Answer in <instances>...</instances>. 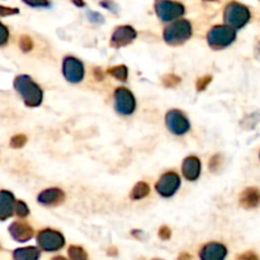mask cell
<instances>
[{
  "mask_svg": "<svg viewBox=\"0 0 260 260\" xmlns=\"http://www.w3.org/2000/svg\"><path fill=\"white\" fill-rule=\"evenodd\" d=\"M223 19L226 25L234 29H240L250 20V10L240 3H229L223 10Z\"/></svg>",
  "mask_w": 260,
  "mask_h": 260,
  "instance_id": "3",
  "label": "cell"
},
{
  "mask_svg": "<svg viewBox=\"0 0 260 260\" xmlns=\"http://www.w3.org/2000/svg\"><path fill=\"white\" fill-rule=\"evenodd\" d=\"M236 40V30L229 25H215L207 35L208 45L215 50L230 46Z\"/></svg>",
  "mask_w": 260,
  "mask_h": 260,
  "instance_id": "4",
  "label": "cell"
},
{
  "mask_svg": "<svg viewBox=\"0 0 260 260\" xmlns=\"http://www.w3.org/2000/svg\"><path fill=\"white\" fill-rule=\"evenodd\" d=\"M159 238L161 239V240H169V239L172 238V230H170V228H168V226H161V228L159 229Z\"/></svg>",
  "mask_w": 260,
  "mask_h": 260,
  "instance_id": "28",
  "label": "cell"
},
{
  "mask_svg": "<svg viewBox=\"0 0 260 260\" xmlns=\"http://www.w3.org/2000/svg\"><path fill=\"white\" fill-rule=\"evenodd\" d=\"M150 193V187L147 183L145 182H139L134 187V189L131 190V196L129 197L132 200H142V198L147 197Z\"/></svg>",
  "mask_w": 260,
  "mask_h": 260,
  "instance_id": "19",
  "label": "cell"
},
{
  "mask_svg": "<svg viewBox=\"0 0 260 260\" xmlns=\"http://www.w3.org/2000/svg\"><path fill=\"white\" fill-rule=\"evenodd\" d=\"M14 88L22 96L23 102L28 107H38L42 103L43 91L28 75H19L14 79Z\"/></svg>",
  "mask_w": 260,
  "mask_h": 260,
  "instance_id": "1",
  "label": "cell"
},
{
  "mask_svg": "<svg viewBox=\"0 0 260 260\" xmlns=\"http://www.w3.org/2000/svg\"><path fill=\"white\" fill-rule=\"evenodd\" d=\"M9 234L15 241L18 243H25L29 241L33 238V229L28 225L27 222H22V221H14L12 225L9 226Z\"/></svg>",
  "mask_w": 260,
  "mask_h": 260,
  "instance_id": "13",
  "label": "cell"
},
{
  "mask_svg": "<svg viewBox=\"0 0 260 260\" xmlns=\"http://www.w3.org/2000/svg\"><path fill=\"white\" fill-rule=\"evenodd\" d=\"M228 249L220 243H210L200 250L201 260H225Z\"/></svg>",
  "mask_w": 260,
  "mask_h": 260,
  "instance_id": "12",
  "label": "cell"
},
{
  "mask_svg": "<svg viewBox=\"0 0 260 260\" xmlns=\"http://www.w3.org/2000/svg\"><path fill=\"white\" fill-rule=\"evenodd\" d=\"M86 15H88L89 19H90L91 22H94V23H103L104 22L103 15H101V14H99V13L88 12V13H86Z\"/></svg>",
  "mask_w": 260,
  "mask_h": 260,
  "instance_id": "29",
  "label": "cell"
},
{
  "mask_svg": "<svg viewBox=\"0 0 260 260\" xmlns=\"http://www.w3.org/2000/svg\"><path fill=\"white\" fill-rule=\"evenodd\" d=\"M37 244L45 251H57L65 245V238L58 231L45 229L38 233Z\"/></svg>",
  "mask_w": 260,
  "mask_h": 260,
  "instance_id": "5",
  "label": "cell"
},
{
  "mask_svg": "<svg viewBox=\"0 0 260 260\" xmlns=\"http://www.w3.org/2000/svg\"><path fill=\"white\" fill-rule=\"evenodd\" d=\"M156 192L159 193L162 197H172L177 193V190L180 188V178L177 173L174 172H168L164 175L160 177L157 180L156 185Z\"/></svg>",
  "mask_w": 260,
  "mask_h": 260,
  "instance_id": "8",
  "label": "cell"
},
{
  "mask_svg": "<svg viewBox=\"0 0 260 260\" xmlns=\"http://www.w3.org/2000/svg\"><path fill=\"white\" fill-rule=\"evenodd\" d=\"M154 260H161V259H154Z\"/></svg>",
  "mask_w": 260,
  "mask_h": 260,
  "instance_id": "38",
  "label": "cell"
},
{
  "mask_svg": "<svg viewBox=\"0 0 260 260\" xmlns=\"http://www.w3.org/2000/svg\"><path fill=\"white\" fill-rule=\"evenodd\" d=\"M25 142H27V136L25 135H15V136L10 139V146L13 149H20V147L24 146Z\"/></svg>",
  "mask_w": 260,
  "mask_h": 260,
  "instance_id": "24",
  "label": "cell"
},
{
  "mask_svg": "<svg viewBox=\"0 0 260 260\" xmlns=\"http://www.w3.org/2000/svg\"><path fill=\"white\" fill-rule=\"evenodd\" d=\"M62 74L66 80L70 81V83H80L84 79V74H85L83 62L78 58L68 56V57L63 58Z\"/></svg>",
  "mask_w": 260,
  "mask_h": 260,
  "instance_id": "9",
  "label": "cell"
},
{
  "mask_svg": "<svg viewBox=\"0 0 260 260\" xmlns=\"http://www.w3.org/2000/svg\"><path fill=\"white\" fill-rule=\"evenodd\" d=\"M52 260H68V259L62 258V256H55V258H53Z\"/></svg>",
  "mask_w": 260,
  "mask_h": 260,
  "instance_id": "36",
  "label": "cell"
},
{
  "mask_svg": "<svg viewBox=\"0 0 260 260\" xmlns=\"http://www.w3.org/2000/svg\"><path fill=\"white\" fill-rule=\"evenodd\" d=\"M94 76H95V79L98 81H102L104 79V74L102 73V70L99 68L94 69Z\"/></svg>",
  "mask_w": 260,
  "mask_h": 260,
  "instance_id": "33",
  "label": "cell"
},
{
  "mask_svg": "<svg viewBox=\"0 0 260 260\" xmlns=\"http://www.w3.org/2000/svg\"><path fill=\"white\" fill-rule=\"evenodd\" d=\"M19 10L17 8H5L3 5H0V15L2 17H5V15H9V14H18Z\"/></svg>",
  "mask_w": 260,
  "mask_h": 260,
  "instance_id": "30",
  "label": "cell"
},
{
  "mask_svg": "<svg viewBox=\"0 0 260 260\" xmlns=\"http://www.w3.org/2000/svg\"><path fill=\"white\" fill-rule=\"evenodd\" d=\"M241 207L246 210L258 207L260 205V190L256 187H249L240 194Z\"/></svg>",
  "mask_w": 260,
  "mask_h": 260,
  "instance_id": "17",
  "label": "cell"
},
{
  "mask_svg": "<svg viewBox=\"0 0 260 260\" xmlns=\"http://www.w3.org/2000/svg\"><path fill=\"white\" fill-rule=\"evenodd\" d=\"M165 123L169 131L174 135H184L190 128V123L187 117L178 109H172L168 112L165 117Z\"/></svg>",
  "mask_w": 260,
  "mask_h": 260,
  "instance_id": "10",
  "label": "cell"
},
{
  "mask_svg": "<svg viewBox=\"0 0 260 260\" xmlns=\"http://www.w3.org/2000/svg\"><path fill=\"white\" fill-rule=\"evenodd\" d=\"M236 260H259V258L255 253L248 251V253H244V254H241V255H239Z\"/></svg>",
  "mask_w": 260,
  "mask_h": 260,
  "instance_id": "31",
  "label": "cell"
},
{
  "mask_svg": "<svg viewBox=\"0 0 260 260\" xmlns=\"http://www.w3.org/2000/svg\"><path fill=\"white\" fill-rule=\"evenodd\" d=\"M137 37V32L135 28L129 27V25H121L114 29L113 35L111 37V46L112 47H123V46L129 45L134 42L135 38Z\"/></svg>",
  "mask_w": 260,
  "mask_h": 260,
  "instance_id": "11",
  "label": "cell"
},
{
  "mask_svg": "<svg viewBox=\"0 0 260 260\" xmlns=\"http://www.w3.org/2000/svg\"><path fill=\"white\" fill-rule=\"evenodd\" d=\"M27 5H30V7H48L50 3L41 2V3H32V2H24Z\"/></svg>",
  "mask_w": 260,
  "mask_h": 260,
  "instance_id": "34",
  "label": "cell"
},
{
  "mask_svg": "<svg viewBox=\"0 0 260 260\" xmlns=\"http://www.w3.org/2000/svg\"><path fill=\"white\" fill-rule=\"evenodd\" d=\"M74 4H76L78 7H84V3H74Z\"/></svg>",
  "mask_w": 260,
  "mask_h": 260,
  "instance_id": "37",
  "label": "cell"
},
{
  "mask_svg": "<svg viewBox=\"0 0 260 260\" xmlns=\"http://www.w3.org/2000/svg\"><path fill=\"white\" fill-rule=\"evenodd\" d=\"M19 47L23 52H29L33 48V41L32 38L28 37V36H20L19 38Z\"/></svg>",
  "mask_w": 260,
  "mask_h": 260,
  "instance_id": "25",
  "label": "cell"
},
{
  "mask_svg": "<svg viewBox=\"0 0 260 260\" xmlns=\"http://www.w3.org/2000/svg\"><path fill=\"white\" fill-rule=\"evenodd\" d=\"M114 106L119 114L128 116L136 108V99L127 88H117L114 91Z\"/></svg>",
  "mask_w": 260,
  "mask_h": 260,
  "instance_id": "7",
  "label": "cell"
},
{
  "mask_svg": "<svg viewBox=\"0 0 260 260\" xmlns=\"http://www.w3.org/2000/svg\"><path fill=\"white\" fill-rule=\"evenodd\" d=\"M221 165H222V159H221V155H215V156L211 157L210 160V170L211 172H217L218 169L221 168Z\"/></svg>",
  "mask_w": 260,
  "mask_h": 260,
  "instance_id": "27",
  "label": "cell"
},
{
  "mask_svg": "<svg viewBox=\"0 0 260 260\" xmlns=\"http://www.w3.org/2000/svg\"><path fill=\"white\" fill-rule=\"evenodd\" d=\"M180 81H182V79H180L179 76L174 75V74H168V75H165L164 78H162V84H164L165 86H168V88L177 86Z\"/></svg>",
  "mask_w": 260,
  "mask_h": 260,
  "instance_id": "23",
  "label": "cell"
},
{
  "mask_svg": "<svg viewBox=\"0 0 260 260\" xmlns=\"http://www.w3.org/2000/svg\"><path fill=\"white\" fill-rule=\"evenodd\" d=\"M68 253L71 260H89L88 254H86V251L84 250L81 246H76V245L70 246Z\"/></svg>",
  "mask_w": 260,
  "mask_h": 260,
  "instance_id": "21",
  "label": "cell"
},
{
  "mask_svg": "<svg viewBox=\"0 0 260 260\" xmlns=\"http://www.w3.org/2000/svg\"><path fill=\"white\" fill-rule=\"evenodd\" d=\"M37 201L43 206H58L65 201V193L58 188H50L41 192Z\"/></svg>",
  "mask_w": 260,
  "mask_h": 260,
  "instance_id": "14",
  "label": "cell"
},
{
  "mask_svg": "<svg viewBox=\"0 0 260 260\" xmlns=\"http://www.w3.org/2000/svg\"><path fill=\"white\" fill-rule=\"evenodd\" d=\"M182 173L189 182L197 180L201 174V160L197 156H188L183 160Z\"/></svg>",
  "mask_w": 260,
  "mask_h": 260,
  "instance_id": "15",
  "label": "cell"
},
{
  "mask_svg": "<svg viewBox=\"0 0 260 260\" xmlns=\"http://www.w3.org/2000/svg\"><path fill=\"white\" fill-rule=\"evenodd\" d=\"M212 81V76L211 75H205L202 76V78H200L197 80V85H196V88H197L198 91H203L206 88H207L208 84Z\"/></svg>",
  "mask_w": 260,
  "mask_h": 260,
  "instance_id": "26",
  "label": "cell"
},
{
  "mask_svg": "<svg viewBox=\"0 0 260 260\" xmlns=\"http://www.w3.org/2000/svg\"><path fill=\"white\" fill-rule=\"evenodd\" d=\"M108 74L119 81H126L128 78V69L124 65H117L108 69Z\"/></svg>",
  "mask_w": 260,
  "mask_h": 260,
  "instance_id": "20",
  "label": "cell"
},
{
  "mask_svg": "<svg viewBox=\"0 0 260 260\" xmlns=\"http://www.w3.org/2000/svg\"><path fill=\"white\" fill-rule=\"evenodd\" d=\"M178 260H192V256H190L188 253H182L179 255V258H178Z\"/></svg>",
  "mask_w": 260,
  "mask_h": 260,
  "instance_id": "35",
  "label": "cell"
},
{
  "mask_svg": "<svg viewBox=\"0 0 260 260\" xmlns=\"http://www.w3.org/2000/svg\"><path fill=\"white\" fill-rule=\"evenodd\" d=\"M14 212H15V215L20 218L27 217V216L29 215V208H28V206L25 205L23 201H18V202L15 203Z\"/></svg>",
  "mask_w": 260,
  "mask_h": 260,
  "instance_id": "22",
  "label": "cell"
},
{
  "mask_svg": "<svg viewBox=\"0 0 260 260\" xmlns=\"http://www.w3.org/2000/svg\"><path fill=\"white\" fill-rule=\"evenodd\" d=\"M192 33L193 29L189 20H175L164 29V41L170 46H179L187 42Z\"/></svg>",
  "mask_w": 260,
  "mask_h": 260,
  "instance_id": "2",
  "label": "cell"
},
{
  "mask_svg": "<svg viewBox=\"0 0 260 260\" xmlns=\"http://www.w3.org/2000/svg\"><path fill=\"white\" fill-rule=\"evenodd\" d=\"M40 250L35 246L15 249L13 251V260H38L40 259Z\"/></svg>",
  "mask_w": 260,
  "mask_h": 260,
  "instance_id": "18",
  "label": "cell"
},
{
  "mask_svg": "<svg viewBox=\"0 0 260 260\" xmlns=\"http://www.w3.org/2000/svg\"><path fill=\"white\" fill-rule=\"evenodd\" d=\"M155 12L162 22H170L173 19L182 17L185 12L184 5L177 2H156Z\"/></svg>",
  "mask_w": 260,
  "mask_h": 260,
  "instance_id": "6",
  "label": "cell"
},
{
  "mask_svg": "<svg viewBox=\"0 0 260 260\" xmlns=\"http://www.w3.org/2000/svg\"><path fill=\"white\" fill-rule=\"evenodd\" d=\"M8 35H9V30H8L7 25L2 24V40H0V45L4 46L8 41Z\"/></svg>",
  "mask_w": 260,
  "mask_h": 260,
  "instance_id": "32",
  "label": "cell"
},
{
  "mask_svg": "<svg viewBox=\"0 0 260 260\" xmlns=\"http://www.w3.org/2000/svg\"><path fill=\"white\" fill-rule=\"evenodd\" d=\"M15 198L12 192L2 190L0 193V220L5 221L13 215V211L15 210Z\"/></svg>",
  "mask_w": 260,
  "mask_h": 260,
  "instance_id": "16",
  "label": "cell"
}]
</instances>
